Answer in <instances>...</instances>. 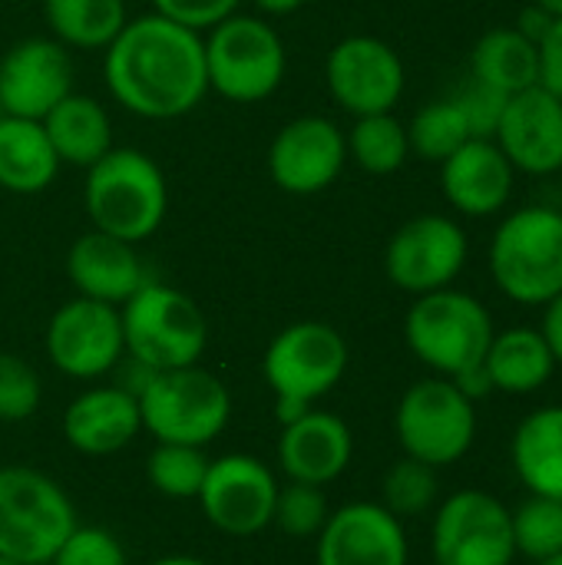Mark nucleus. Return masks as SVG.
<instances>
[{
  "instance_id": "1",
  "label": "nucleus",
  "mask_w": 562,
  "mask_h": 565,
  "mask_svg": "<svg viewBox=\"0 0 562 565\" xmlns=\"http://www.w3.org/2000/svg\"><path fill=\"white\" fill-rule=\"evenodd\" d=\"M103 76L109 96L142 119H179L209 93L202 33L159 13L126 20L106 46Z\"/></svg>"
},
{
  "instance_id": "2",
  "label": "nucleus",
  "mask_w": 562,
  "mask_h": 565,
  "mask_svg": "<svg viewBox=\"0 0 562 565\" xmlns=\"http://www.w3.org/2000/svg\"><path fill=\"white\" fill-rule=\"evenodd\" d=\"M83 205L96 232L139 245L159 232L169 212V185L152 156L142 149H109L86 169Z\"/></svg>"
},
{
  "instance_id": "3",
  "label": "nucleus",
  "mask_w": 562,
  "mask_h": 565,
  "mask_svg": "<svg viewBox=\"0 0 562 565\" xmlns=\"http://www.w3.org/2000/svg\"><path fill=\"white\" fill-rule=\"evenodd\" d=\"M490 278L503 298L543 308L562 291V212L523 205L510 212L490 238Z\"/></svg>"
},
{
  "instance_id": "4",
  "label": "nucleus",
  "mask_w": 562,
  "mask_h": 565,
  "mask_svg": "<svg viewBox=\"0 0 562 565\" xmlns=\"http://www.w3.org/2000/svg\"><path fill=\"white\" fill-rule=\"evenodd\" d=\"M497 328L487 305L467 291L441 288L417 295L404 318V341L411 354L437 377H460L484 364Z\"/></svg>"
},
{
  "instance_id": "5",
  "label": "nucleus",
  "mask_w": 562,
  "mask_h": 565,
  "mask_svg": "<svg viewBox=\"0 0 562 565\" xmlns=\"http://www.w3.org/2000/svg\"><path fill=\"white\" fill-rule=\"evenodd\" d=\"M348 361V341L325 321H295L278 331L262 361V374L275 391L278 420L288 424L331 394L341 384Z\"/></svg>"
},
{
  "instance_id": "6",
  "label": "nucleus",
  "mask_w": 562,
  "mask_h": 565,
  "mask_svg": "<svg viewBox=\"0 0 562 565\" xmlns=\"http://www.w3.org/2000/svg\"><path fill=\"white\" fill-rule=\"evenodd\" d=\"M76 526V507L53 477L20 463L0 467V556L46 565Z\"/></svg>"
},
{
  "instance_id": "7",
  "label": "nucleus",
  "mask_w": 562,
  "mask_h": 565,
  "mask_svg": "<svg viewBox=\"0 0 562 565\" xmlns=\"http://www.w3.org/2000/svg\"><path fill=\"white\" fill-rule=\"evenodd\" d=\"M126 354L152 371H176L199 364L209 344V324L199 305L159 281H146L126 305H119Z\"/></svg>"
},
{
  "instance_id": "8",
  "label": "nucleus",
  "mask_w": 562,
  "mask_h": 565,
  "mask_svg": "<svg viewBox=\"0 0 562 565\" xmlns=\"http://www.w3.org/2000/svg\"><path fill=\"white\" fill-rule=\"evenodd\" d=\"M477 401H470L450 377H424L404 391L394 411V434L404 457L434 470L460 463L477 444Z\"/></svg>"
},
{
  "instance_id": "9",
  "label": "nucleus",
  "mask_w": 562,
  "mask_h": 565,
  "mask_svg": "<svg viewBox=\"0 0 562 565\" xmlns=\"http://www.w3.org/2000/svg\"><path fill=\"white\" fill-rule=\"evenodd\" d=\"M209 89L229 103L268 99L288 70V53L278 30L252 13H232L202 36Z\"/></svg>"
},
{
  "instance_id": "10",
  "label": "nucleus",
  "mask_w": 562,
  "mask_h": 565,
  "mask_svg": "<svg viewBox=\"0 0 562 565\" xmlns=\"http://www.w3.org/2000/svg\"><path fill=\"white\" fill-rule=\"evenodd\" d=\"M139 414L142 430H149L156 444L205 447L225 430L232 417V397L212 371L189 364L176 371H156L139 394Z\"/></svg>"
},
{
  "instance_id": "11",
  "label": "nucleus",
  "mask_w": 562,
  "mask_h": 565,
  "mask_svg": "<svg viewBox=\"0 0 562 565\" xmlns=\"http://www.w3.org/2000/svg\"><path fill=\"white\" fill-rule=\"evenodd\" d=\"M434 565H513V516L503 500L487 490L450 493L431 523Z\"/></svg>"
},
{
  "instance_id": "12",
  "label": "nucleus",
  "mask_w": 562,
  "mask_h": 565,
  "mask_svg": "<svg viewBox=\"0 0 562 565\" xmlns=\"http://www.w3.org/2000/svg\"><path fill=\"white\" fill-rule=\"evenodd\" d=\"M470 245L460 222L450 215H417L404 222L388 248H384V271L394 288L407 295H431L441 288H450L464 265H467Z\"/></svg>"
},
{
  "instance_id": "13",
  "label": "nucleus",
  "mask_w": 562,
  "mask_h": 565,
  "mask_svg": "<svg viewBox=\"0 0 562 565\" xmlns=\"http://www.w3.org/2000/svg\"><path fill=\"white\" fill-rule=\"evenodd\" d=\"M43 344L60 374L73 381L106 377L126 354L119 308L76 295L53 311Z\"/></svg>"
},
{
  "instance_id": "14",
  "label": "nucleus",
  "mask_w": 562,
  "mask_h": 565,
  "mask_svg": "<svg viewBox=\"0 0 562 565\" xmlns=\"http://www.w3.org/2000/svg\"><path fill=\"white\" fill-rule=\"evenodd\" d=\"M325 79L331 99L358 119L374 113H394L404 96L407 73L391 43L368 33H354L331 46L325 60Z\"/></svg>"
},
{
  "instance_id": "15",
  "label": "nucleus",
  "mask_w": 562,
  "mask_h": 565,
  "mask_svg": "<svg viewBox=\"0 0 562 565\" xmlns=\"http://www.w3.org/2000/svg\"><path fill=\"white\" fill-rule=\"evenodd\" d=\"M278 480L265 460L252 454H225L209 460L199 507L205 520L225 536H255L272 526Z\"/></svg>"
},
{
  "instance_id": "16",
  "label": "nucleus",
  "mask_w": 562,
  "mask_h": 565,
  "mask_svg": "<svg viewBox=\"0 0 562 565\" xmlns=\"http://www.w3.org/2000/svg\"><path fill=\"white\" fill-rule=\"evenodd\" d=\"M348 139L328 116H298L285 122L268 146V175L288 195H318L341 175Z\"/></svg>"
},
{
  "instance_id": "17",
  "label": "nucleus",
  "mask_w": 562,
  "mask_h": 565,
  "mask_svg": "<svg viewBox=\"0 0 562 565\" xmlns=\"http://www.w3.org/2000/svg\"><path fill=\"white\" fill-rule=\"evenodd\" d=\"M73 93V60L53 36H26L0 60V106L7 116L43 119Z\"/></svg>"
},
{
  "instance_id": "18",
  "label": "nucleus",
  "mask_w": 562,
  "mask_h": 565,
  "mask_svg": "<svg viewBox=\"0 0 562 565\" xmlns=\"http://www.w3.org/2000/svg\"><path fill=\"white\" fill-rule=\"evenodd\" d=\"M411 543L404 520L371 500L328 513L318 533V565H407Z\"/></svg>"
},
{
  "instance_id": "19",
  "label": "nucleus",
  "mask_w": 562,
  "mask_h": 565,
  "mask_svg": "<svg viewBox=\"0 0 562 565\" xmlns=\"http://www.w3.org/2000/svg\"><path fill=\"white\" fill-rule=\"evenodd\" d=\"M494 142L523 175H556L562 169V99L540 83L507 99Z\"/></svg>"
},
{
  "instance_id": "20",
  "label": "nucleus",
  "mask_w": 562,
  "mask_h": 565,
  "mask_svg": "<svg viewBox=\"0 0 562 565\" xmlns=\"http://www.w3.org/2000/svg\"><path fill=\"white\" fill-rule=\"evenodd\" d=\"M517 169L494 139H467L441 162V192L467 218H490L507 209Z\"/></svg>"
},
{
  "instance_id": "21",
  "label": "nucleus",
  "mask_w": 562,
  "mask_h": 565,
  "mask_svg": "<svg viewBox=\"0 0 562 565\" xmlns=\"http://www.w3.org/2000/svg\"><path fill=\"white\" fill-rule=\"evenodd\" d=\"M351 457H354V434L331 411L308 407L301 417L282 424L278 463L288 480L328 487L351 467Z\"/></svg>"
},
{
  "instance_id": "22",
  "label": "nucleus",
  "mask_w": 562,
  "mask_h": 565,
  "mask_svg": "<svg viewBox=\"0 0 562 565\" xmlns=\"http://www.w3.org/2000/svg\"><path fill=\"white\" fill-rule=\"evenodd\" d=\"M66 275L83 298L103 305H126L149 278L136 245L113 238L106 232L79 235L66 252Z\"/></svg>"
},
{
  "instance_id": "23",
  "label": "nucleus",
  "mask_w": 562,
  "mask_h": 565,
  "mask_svg": "<svg viewBox=\"0 0 562 565\" xmlns=\"http://www.w3.org/2000/svg\"><path fill=\"white\" fill-rule=\"evenodd\" d=\"M139 430V401L116 384L89 387L63 411V437L73 450L86 457H109L129 447Z\"/></svg>"
},
{
  "instance_id": "24",
  "label": "nucleus",
  "mask_w": 562,
  "mask_h": 565,
  "mask_svg": "<svg viewBox=\"0 0 562 565\" xmlns=\"http://www.w3.org/2000/svg\"><path fill=\"white\" fill-rule=\"evenodd\" d=\"M484 371L494 384V394L530 397L553 381L556 358L547 338L540 334V328L520 324V328H507L494 334L487 358H484Z\"/></svg>"
},
{
  "instance_id": "25",
  "label": "nucleus",
  "mask_w": 562,
  "mask_h": 565,
  "mask_svg": "<svg viewBox=\"0 0 562 565\" xmlns=\"http://www.w3.org/2000/svg\"><path fill=\"white\" fill-rule=\"evenodd\" d=\"M510 463L533 497L562 500V404L537 407L517 424Z\"/></svg>"
},
{
  "instance_id": "26",
  "label": "nucleus",
  "mask_w": 562,
  "mask_h": 565,
  "mask_svg": "<svg viewBox=\"0 0 562 565\" xmlns=\"http://www.w3.org/2000/svg\"><path fill=\"white\" fill-rule=\"evenodd\" d=\"M40 122L60 166L89 169L113 149V119L93 96L70 93Z\"/></svg>"
},
{
  "instance_id": "27",
  "label": "nucleus",
  "mask_w": 562,
  "mask_h": 565,
  "mask_svg": "<svg viewBox=\"0 0 562 565\" xmlns=\"http://www.w3.org/2000/svg\"><path fill=\"white\" fill-rule=\"evenodd\" d=\"M60 159L40 119L0 116V185L13 195H36L53 185Z\"/></svg>"
},
{
  "instance_id": "28",
  "label": "nucleus",
  "mask_w": 562,
  "mask_h": 565,
  "mask_svg": "<svg viewBox=\"0 0 562 565\" xmlns=\"http://www.w3.org/2000/svg\"><path fill=\"white\" fill-rule=\"evenodd\" d=\"M470 70L477 83L513 96L540 83V50L517 26H494L477 40Z\"/></svg>"
},
{
  "instance_id": "29",
  "label": "nucleus",
  "mask_w": 562,
  "mask_h": 565,
  "mask_svg": "<svg viewBox=\"0 0 562 565\" xmlns=\"http://www.w3.org/2000/svg\"><path fill=\"white\" fill-rule=\"evenodd\" d=\"M43 20L56 43L106 50L126 26V0H43Z\"/></svg>"
},
{
  "instance_id": "30",
  "label": "nucleus",
  "mask_w": 562,
  "mask_h": 565,
  "mask_svg": "<svg viewBox=\"0 0 562 565\" xmlns=\"http://www.w3.org/2000/svg\"><path fill=\"white\" fill-rule=\"evenodd\" d=\"M348 139V159L368 175H391L411 156L407 126L394 113L358 116Z\"/></svg>"
},
{
  "instance_id": "31",
  "label": "nucleus",
  "mask_w": 562,
  "mask_h": 565,
  "mask_svg": "<svg viewBox=\"0 0 562 565\" xmlns=\"http://www.w3.org/2000/svg\"><path fill=\"white\" fill-rule=\"evenodd\" d=\"M209 473V457L202 447L189 444H156L146 460V477L152 490L169 500H195Z\"/></svg>"
},
{
  "instance_id": "32",
  "label": "nucleus",
  "mask_w": 562,
  "mask_h": 565,
  "mask_svg": "<svg viewBox=\"0 0 562 565\" xmlns=\"http://www.w3.org/2000/svg\"><path fill=\"white\" fill-rule=\"evenodd\" d=\"M441 500V480L437 470L414 460V457H401L381 483V507L391 510L397 520H414L424 516L437 507Z\"/></svg>"
},
{
  "instance_id": "33",
  "label": "nucleus",
  "mask_w": 562,
  "mask_h": 565,
  "mask_svg": "<svg viewBox=\"0 0 562 565\" xmlns=\"http://www.w3.org/2000/svg\"><path fill=\"white\" fill-rule=\"evenodd\" d=\"M407 139H411V152L441 166L450 152H457L470 139V129L457 99H437V103H427L411 119Z\"/></svg>"
},
{
  "instance_id": "34",
  "label": "nucleus",
  "mask_w": 562,
  "mask_h": 565,
  "mask_svg": "<svg viewBox=\"0 0 562 565\" xmlns=\"http://www.w3.org/2000/svg\"><path fill=\"white\" fill-rule=\"evenodd\" d=\"M510 516L517 556L540 563L562 553V500L530 493L517 510H510Z\"/></svg>"
},
{
  "instance_id": "35",
  "label": "nucleus",
  "mask_w": 562,
  "mask_h": 565,
  "mask_svg": "<svg viewBox=\"0 0 562 565\" xmlns=\"http://www.w3.org/2000/svg\"><path fill=\"white\" fill-rule=\"evenodd\" d=\"M328 513H331V510H328V500H325L321 487L288 480V487H278L272 523H275L285 536L311 540V536L321 533Z\"/></svg>"
},
{
  "instance_id": "36",
  "label": "nucleus",
  "mask_w": 562,
  "mask_h": 565,
  "mask_svg": "<svg viewBox=\"0 0 562 565\" xmlns=\"http://www.w3.org/2000/svg\"><path fill=\"white\" fill-rule=\"evenodd\" d=\"M43 397L40 374L10 351H0V420L3 424H20L36 414Z\"/></svg>"
},
{
  "instance_id": "37",
  "label": "nucleus",
  "mask_w": 562,
  "mask_h": 565,
  "mask_svg": "<svg viewBox=\"0 0 562 565\" xmlns=\"http://www.w3.org/2000/svg\"><path fill=\"white\" fill-rule=\"evenodd\" d=\"M46 565H126V553L109 530L76 526Z\"/></svg>"
},
{
  "instance_id": "38",
  "label": "nucleus",
  "mask_w": 562,
  "mask_h": 565,
  "mask_svg": "<svg viewBox=\"0 0 562 565\" xmlns=\"http://www.w3.org/2000/svg\"><path fill=\"white\" fill-rule=\"evenodd\" d=\"M464 119H467V129H470V139H494L497 136V126L503 119V109H507V99L500 89L494 86H484L477 79H470V86L454 96Z\"/></svg>"
},
{
  "instance_id": "39",
  "label": "nucleus",
  "mask_w": 562,
  "mask_h": 565,
  "mask_svg": "<svg viewBox=\"0 0 562 565\" xmlns=\"http://www.w3.org/2000/svg\"><path fill=\"white\" fill-rule=\"evenodd\" d=\"M149 3H152V13H159L179 26H189L195 33H205L215 23H222L225 17L238 13L242 0H149Z\"/></svg>"
},
{
  "instance_id": "40",
  "label": "nucleus",
  "mask_w": 562,
  "mask_h": 565,
  "mask_svg": "<svg viewBox=\"0 0 562 565\" xmlns=\"http://www.w3.org/2000/svg\"><path fill=\"white\" fill-rule=\"evenodd\" d=\"M537 50H540V86L562 99V17L553 20V26L537 43Z\"/></svg>"
},
{
  "instance_id": "41",
  "label": "nucleus",
  "mask_w": 562,
  "mask_h": 565,
  "mask_svg": "<svg viewBox=\"0 0 562 565\" xmlns=\"http://www.w3.org/2000/svg\"><path fill=\"white\" fill-rule=\"evenodd\" d=\"M540 334L547 338L553 358H556V367H562V291L543 305V321H540Z\"/></svg>"
},
{
  "instance_id": "42",
  "label": "nucleus",
  "mask_w": 562,
  "mask_h": 565,
  "mask_svg": "<svg viewBox=\"0 0 562 565\" xmlns=\"http://www.w3.org/2000/svg\"><path fill=\"white\" fill-rule=\"evenodd\" d=\"M553 20L556 17H550L543 7H537V3H530V7H523L520 10V20H517V30L530 40V43H540L543 36H547V30L553 26Z\"/></svg>"
},
{
  "instance_id": "43",
  "label": "nucleus",
  "mask_w": 562,
  "mask_h": 565,
  "mask_svg": "<svg viewBox=\"0 0 562 565\" xmlns=\"http://www.w3.org/2000/svg\"><path fill=\"white\" fill-rule=\"evenodd\" d=\"M252 3L258 7V13H268V17H288L298 7H305V0H252Z\"/></svg>"
},
{
  "instance_id": "44",
  "label": "nucleus",
  "mask_w": 562,
  "mask_h": 565,
  "mask_svg": "<svg viewBox=\"0 0 562 565\" xmlns=\"http://www.w3.org/2000/svg\"><path fill=\"white\" fill-rule=\"evenodd\" d=\"M149 565H212L205 563V559H199V556H162V559H156V563Z\"/></svg>"
},
{
  "instance_id": "45",
  "label": "nucleus",
  "mask_w": 562,
  "mask_h": 565,
  "mask_svg": "<svg viewBox=\"0 0 562 565\" xmlns=\"http://www.w3.org/2000/svg\"><path fill=\"white\" fill-rule=\"evenodd\" d=\"M537 7H543L550 17H562V0H533Z\"/></svg>"
},
{
  "instance_id": "46",
  "label": "nucleus",
  "mask_w": 562,
  "mask_h": 565,
  "mask_svg": "<svg viewBox=\"0 0 562 565\" xmlns=\"http://www.w3.org/2000/svg\"><path fill=\"white\" fill-rule=\"evenodd\" d=\"M533 565H562V553L550 556V559H540V563H533Z\"/></svg>"
},
{
  "instance_id": "47",
  "label": "nucleus",
  "mask_w": 562,
  "mask_h": 565,
  "mask_svg": "<svg viewBox=\"0 0 562 565\" xmlns=\"http://www.w3.org/2000/svg\"><path fill=\"white\" fill-rule=\"evenodd\" d=\"M0 565H23V563H17V559H7V556H0Z\"/></svg>"
},
{
  "instance_id": "48",
  "label": "nucleus",
  "mask_w": 562,
  "mask_h": 565,
  "mask_svg": "<svg viewBox=\"0 0 562 565\" xmlns=\"http://www.w3.org/2000/svg\"><path fill=\"white\" fill-rule=\"evenodd\" d=\"M0 116H3V106H0Z\"/></svg>"
}]
</instances>
